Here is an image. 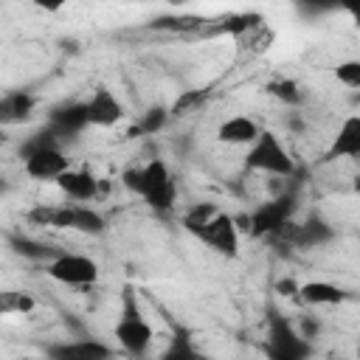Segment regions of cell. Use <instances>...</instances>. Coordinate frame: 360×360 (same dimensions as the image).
<instances>
[{"label": "cell", "mask_w": 360, "mask_h": 360, "mask_svg": "<svg viewBox=\"0 0 360 360\" xmlns=\"http://www.w3.org/2000/svg\"><path fill=\"white\" fill-rule=\"evenodd\" d=\"M183 228L188 233H194L200 242H205L208 248H214L217 253H222V256H236L239 253L236 219L231 214L217 211L211 202L191 205L183 214Z\"/></svg>", "instance_id": "obj_1"}, {"label": "cell", "mask_w": 360, "mask_h": 360, "mask_svg": "<svg viewBox=\"0 0 360 360\" xmlns=\"http://www.w3.org/2000/svg\"><path fill=\"white\" fill-rule=\"evenodd\" d=\"M121 180H124V186H127L135 197H141L152 211L169 214V211L174 208V197H177V191H174V177H172L169 166H166L160 158H155V160H149V163H143V166H129V169H124Z\"/></svg>", "instance_id": "obj_2"}, {"label": "cell", "mask_w": 360, "mask_h": 360, "mask_svg": "<svg viewBox=\"0 0 360 360\" xmlns=\"http://www.w3.org/2000/svg\"><path fill=\"white\" fill-rule=\"evenodd\" d=\"M112 335L129 357H143L152 346L155 332L141 312V301H138L132 284H124V290H121V312H118V321L112 326Z\"/></svg>", "instance_id": "obj_3"}, {"label": "cell", "mask_w": 360, "mask_h": 360, "mask_svg": "<svg viewBox=\"0 0 360 360\" xmlns=\"http://www.w3.org/2000/svg\"><path fill=\"white\" fill-rule=\"evenodd\" d=\"M262 352L267 360H312L315 346H312V340L301 338L298 326L287 315H281L276 307H270Z\"/></svg>", "instance_id": "obj_4"}, {"label": "cell", "mask_w": 360, "mask_h": 360, "mask_svg": "<svg viewBox=\"0 0 360 360\" xmlns=\"http://www.w3.org/2000/svg\"><path fill=\"white\" fill-rule=\"evenodd\" d=\"M28 219L37 225H51V228H68V231H82L90 236L104 233L107 222L98 211H93L90 205H37L28 211Z\"/></svg>", "instance_id": "obj_5"}, {"label": "cell", "mask_w": 360, "mask_h": 360, "mask_svg": "<svg viewBox=\"0 0 360 360\" xmlns=\"http://www.w3.org/2000/svg\"><path fill=\"white\" fill-rule=\"evenodd\" d=\"M245 169L264 172V174H276V177H292V174H295V160L290 158V152L284 149V143L278 141L276 132L259 129L256 141L248 146Z\"/></svg>", "instance_id": "obj_6"}, {"label": "cell", "mask_w": 360, "mask_h": 360, "mask_svg": "<svg viewBox=\"0 0 360 360\" xmlns=\"http://www.w3.org/2000/svg\"><path fill=\"white\" fill-rule=\"evenodd\" d=\"M292 214H295V194L287 191V194H278V197L262 202V205L248 217V225H245V228H248L253 236H278V233L290 225Z\"/></svg>", "instance_id": "obj_7"}, {"label": "cell", "mask_w": 360, "mask_h": 360, "mask_svg": "<svg viewBox=\"0 0 360 360\" xmlns=\"http://www.w3.org/2000/svg\"><path fill=\"white\" fill-rule=\"evenodd\" d=\"M45 273L53 281L68 284V287H90V284L98 281V264L90 256L68 253V250H62L53 262H48L45 264Z\"/></svg>", "instance_id": "obj_8"}, {"label": "cell", "mask_w": 360, "mask_h": 360, "mask_svg": "<svg viewBox=\"0 0 360 360\" xmlns=\"http://www.w3.org/2000/svg\"><path fill=\"white\" fill-rule=\"evenodd\" d=\"M45 357H53V360H112V349L96 338H79V340L48 343Z\"/></svg>", "instance_id": "obj_9"}, {"label": "cell", "mask_w": 360, "mask_h": 360, "mask_svg": "<svg viewBox=\"0 0 360 360\" xmlns=\"http://www.w3.org/2000/svg\"><path fill=\"white\" fill-rule=\"evenodd\" d=\"M48 127L53 129V135L59 141L76 138L82 129L90 127V121H87V104L84 101H65V104L53 107L51 115H48Z\"/></svg>", "instance_id": "obj_10"}, {"label": "cell", "mask_w": 360, "mask_h": 360, "mask_svg": "<svg viewBox=\"0 0 360 360\" xmlns=\"http://www.w3.org/2000/svg\"><path fill=\"white\" fill-rule=\"evenodd\" d=\"M278 236L292 248H318V245H326L335 239V228L321 217H309L301 225L290 222Z\"/></svg>", "instance_id": "obj_11"}, {"label": "cell", "mask_w": 360, "mask_h": 360, "mask_svg": "<svg viewBox=\"0 0 360 360\" xmlns=\"http://www.w3.org/2000/svg\"><path fill=\"white\" fill-rule=\"evenodd\" d=\"M53 183L59 186V191H62L68 200H73V202H79V205H84V202H90V200H96V197L101 194L98 180H96L93 172H87V169H68V172H62Z\"/></svg>", "instance_id": "obj_12"}, {"label": "cell", "mask_w": 360, "mask_h": 360, "mask_svg": "<svg viewBox=\"0 0 360 360\" xmlns=\"http://www.w3.org/2000/svg\"><path fill=\"white\" fill-rule=\"evenodd\" d=\"M22 169L34 180H56L62 172L70 169V160L65 158V152L59 146H53V149H39V152L22 158Z\"/></svg>", "instance_id": "obj_13"}, {"label": "cell", "mask_w": 360, "mask_h": 360, "mask_svg": "<svg viewBox=\"0 0 360 360\" xmlns=\"http://www.w3.org/2000/svg\"><path fill=\"white\" fill-rule=\"evenodd\" d=\"M84 104H87V121H90V127H112V124H118L124 118L121 101L107 87H96V93L90 96V101H84Z\"/></svg>", "instance_id": "obj_14"}, {"label": "cell", "mask_w": 360, "mask_h": 360, "mask_svg": "<svg viewBox=\"0 0 360 360\" xmlns=\"http://www.w3.org/2000/svg\"><path fill=\"white\" fill-rule=\"evenodd\" d=\"M357 155H360V115H349L340 124L332 146L323 152V160L329 163L338 158H357Z\"/></svg>", "instance_id": "obj_15"}, {"label": "cell", "mask_w": 360, "mask_h": 360, "mask_svg": "<svg viewBox=\"0 0 360 360\" xmlns=\"http://www.w3.org/2000/svg\"><path fill=\"white\" fill-rule=\"evenodd\" d=\"M34 107H37V98L28 90H11V93L0 96V127L28 121Z\"/></svg>", "instance_id": "obj_16"}, {"label": "cell", "mask_w": 360, "mask_h": 360, "mask_svg": "<svg viewBox=\"0 0 360 360\" xmlns=\"http://www.w3.org/2000/svg\"><path fill=\"white\" fill-rule=\"evenodd\" d=\"M259 124L253 121V118H248V115H231V118H225L222 124H219V129H217V138L222 141V143H233V146H242V143H253L256 141V135H259Z\"/></svg>", "instance_id": "obj_17"}, {"label": "cell", "mask_w": 360, "mask_h": 360, "mask_svg": "<svg viewBox=\"0 0 360 360\" xmlns=\"http://www.w3.org/2000/svg\"><path fill=\"white\" fill-rule=\"evenodd\" d=\"M298 298L309 307H335L340 301H346L343 287L329 284V281H307L298 287Z\"/></svg>", "instance_id": "obj_18"}, {"label": "cell", "mask_w": 360, "mask_h": 360, "mask_svg": "<svg viewBox=\"0 0 360 360\" xmlns=\"http://www.w3.org/2000/svg\"><path fill=\"white\" fill-rule=\"evenodd\" d=\"M158 360H208V357L194 346V335L186 326H174L169 346L160 352Z\"/></svg>", "instance_id": "obj_19"}, {"label": "cell", "mask_w": 360, "mask_h": 360, "mask_svg": "<svg viewBox=\"0 0 360 360\" xmlns=\"http://www.w3.org/2000/svg\"><path fill=\"white\" fill-rule=\"evenodd\" d=\"M8 239V245H11V250L17 253V256H22V259H31V262H53L62 250L59 248H53V245H45V242H37V239H31V236H22V233H8L6 236Z\"/></svg>", "instance_id": "obj_20"}, {"label": "cell", "mask_w": 360, "mask_h": 360, "mask_svg": "<svg viewBox=\"0 0 360 360\" xmlns=\"http://www.w3.org/2000/svg\"><path fill=\"white\" fill-rule=\"evenodd\" d=\"M169 107H163V104H155V107H149L143 115H141V121L129 129V135H158L166 124H169Z\"/></svg>", "instance_id": "obj_21"}, {"label": "cell", "mask_w": 360, "mask_h": 360, "mask_svg": "<svg viewBox=\"0 0 360 360\" xmlns=\"http://www.w3.org/2000/svg\"><path fill=\"white\" fill-rule=\"evenodd\" d=\"M37 307V298L22 290H0V315H25Z\"/></svg>", "instance_id": "obj_22"}, {"label": "cell", "mask_w": 360, "mask_h": 360, "mask_svg": "<svg viewBox=\"0 0 360 360\" xmlns=\"http://www.w3.org/2000/svg\"><path fill=\"white\" fill-rule=\"evenodd\" d=\"M267 93L276 96L278 101L290 104V107H298L304 101V93H301L298 82H292V79H273V82H267Z\"/></svg>", "instance_id": "obj_23"}, {"label": "cell", "mask_w": 360, "mask_h": 360, "mask_svg": "<svg viewBox=\"0 0 360 360\" xmlns=\"http://www.w3.org/2000/svg\"><path fill=\"white\" fill-rule=\"evenodd\" d=\"M62 141L53 135V129L51 127H42V129H37L34 135H28L22 143H20V158H28V155H34V152H39V149H53V146H59Z\"/></svg>", "instance_id": "obj_24"}, {"label": "cell", "mask_w": 360, "mask_h": 360, "mask_svg": "<svg viewBox=\"0 0 360 360\" xmlns=\"http://www.w3.org/2000/svg\"><path fill=\"white\" fill-rule=\"evenodd\" d=\"M208 101V90H186L177 96V101L169 107V115H191Z\"/></svg>", "instance_id": "obj_25"}, {"label": "cell", "mask_w": 360, "mask_h": 360, "mask_svg": "<svg viewBox=\"0 0 360 360\" xmlns=\"http://www.w3.org/2000/svg\"><path fill=\"white\" fill-rule=\"evenodd\" d=\"M335 76H338V82H343L346 87H360V62H357V59H349V62L338 65Z\"/></svg>", "instance_id": "obj_26"}, {"label": "cell", "mask_w": 360, "mask_h": 360, "mask_svg": "<svg viewBox=\"0 0 360 360\" xmlns=\"http://www.w3.org/2000/svg\"><path fill=\"white\" fill-rule=\"evenodd\" d=\"M298 287H301V284H298L295 278H281V281L276 284V290H278L281 295H298Z\"/></svg>", "instance_id": "obj_27"}, {"label": "cell", "mask_w": 360, "mask_h": 360, "mask_svg": "<svg viewBox=\"0 0 360 360\" xmlns=\"http://www.w3.org/2000/svg\"><path fill=\"white\" fill-rule=\"evenodd\" d=\"M6 141H8V135H6V132H3V127H0V146H3Z\"/></svg>", "instance_id": "obj_28"}, {"label": "cell", "mask_w": 360, "mask_h": 360, "mask_svg": "<svg viewBox=\"0 0 360 360\" xmlns=\"http://www.w3.org/2000/svg\"><path fill=\"white\" fill-rule=\"evenodd\" d=\"M34 360H53V357H45V354H42V357H34Z\"/></svg>", "instance_id": "obj_29"}]
</instances>
